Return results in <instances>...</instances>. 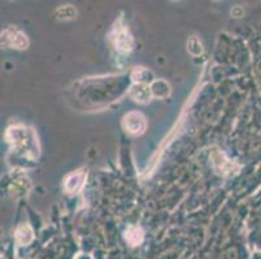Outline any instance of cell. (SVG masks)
Masks as SVG:
<instances>
[{
    "label": "cell",
    "instance_id": "obj_5",
    "mask_svg": "<svg viewBox=\"0 0 261 259\" xmlns=\"http://www.w3.org/2000/svg\"><path fill=\"white\" fill-rule=\"evenodd\" d=\"M211 158H212L213 167L217 171V174L222 175V177H230V175L238 172L239 166L230 161L221 151H213Z\"/></svg>",
    "mask_w": 261,
    "mask_h": 259
},
{
    "label": "cell",
    "instance_id": "obj_9",
    "mask_svg": "<svg viewBox=\"0 0 261 259\" xmlns=\"http://www.w3.org/2000/svg\"><path fill=\"white\" fill-rule=\"evenodd\" d=\"M33 237H34V235H33L32 227L29 224H26V223L21 224L17 228V231H16V239H17V241L20 242L21 245H28V244H30Z\"/></svg>",
    "mask_w": 261,
    "mask_h": 259
},
{
    "label": "cell",
    "instance_id": "obj_7",
    "mask_svg": "<svg viewBox=\"0 0 261 259\" xmlns=\"http://www.w3.org/2000/svg\"><path fill=\"white\" fill-rule=\"evenodd\" d=\"M85 180V171H77V172H73L69 177L65 179V183H64V191L68 194L77 193L81 189L82 184H84Z\"/></svg>",
    "mask_w": 261,
    "mask_h": 259
},
{
    "label": "cell",
    "instance_id": "obj_6",
    "mask_svg": "<svg viewBox=\"0 0 261 259\" xmlns=\"http://www.w3.org/2000/svg\"><path fill=\"white\" fill-rule=\"evenodd\" d=\"M129 95L134 101L139 104H146L152 99V91H151V87L148 84H137V83H134L130 87Z\"/></svg>",
    "mask_w": 261,
    "mask_h": 259
},
{
    "label": "cell",
    "instance_id": "obj_3",
    "mask_svg": "<svg viewBox=\"0 0 261 259\" xmlns=\"http://www.w3.org/2000/svg\"><path fill=\"white\" fill-rule=\"evenodd\" d=\"M2 44L16 49H26L29 46V40L21 30L11 26L2 33Z\"/></svg>",
    "mask_w": 261,
    "mask_h": 259
},
{
    "label": "cell",
    "instance_id": "obj_1",
    "mask_svg": "<svg viewBox=\"0 0 261 259\" xmlns=\"http://www.w3.org/2000/svg\"><path fill=\"white\" fill-rule=\"evenodd\" d=\"M6 139L23 157H28L30 160H37L39 156V144L32 128L21 125L12 126L7 130Z\"/></svg>",
    "mask_w": 261,
    "mask_h": 259
},
{
    "label": "cell",
    "instance_id": "obj_12",
    "mask_svg": "<svg viewBox=\"0 0 261 259\" xmlns=\"http://www.w3.org/2000/svg\"><path fill=\"white\" fill-rule=\"evenodd\" d=\"M75 16H77V9L73 6H69V4L59 7L56 12H55V17L60 21L73 20V18H75Z\"/></svg>",
    "mask_w": 261,
    "mask_h": 259
},
{
    "label": "cell",
    "instance_id": "obj_10",
    "mask_svg": "<svg viewBox=\"0 0 261 259\" xmlns=\"http://www.w3.org/2000/svg\"><path fill=\"white\" fill-rule=\"evenodd\" d=\"M125 237H126V241L129 242L130 245L135 246V245H139V244L143 241L144 234H143V231H142L141 227H138V225H134V227H130L129 229H127Z\"/></svg>",
    "mask_w": 261,
    "mask_h": 259
},
{
    "label": "cell",
    "instance_id": "obj_11",
    "mask_svg": "<svg viewBox=\"0 0 261 259\" xmlns=\"http://www.w3.org/2000/svg\"><path fill=\"white\" fill-rule=\"evenodd\" d=\"M133 80L137 84H147L149 82H153L152 80V73L144 68H137L134 69L132 74Z\"/></svg>",
    "mask_w": 261,
    "mask_h": 259
},
{
    "label": "cell",
    "instance_id": "obj_4",
    "mask_svg": "<svg viewBox=\"0 0 261 259\" xmlns=\"http://www.w3.org/2000/svg\"><path fill=\"white\" fill-rule=\"evenodd\" d=\"M125 131L132 135H142L147 128V120L141 111H130L125 114L122 120Z\"/></svg>",
    "mask_w": 261,
    "mask_h": 259
},
{
    "label": "cell",
    "instance_id": "obj_2",
    "mask_svg": "<svg viewBox=\"0 0 261 259\" xmlns=\"http://www.w3.org/2000/svg\"><path fill=\"white\" fill-rule=\"evenodd\" d=\"M112 42L115 44L116 49L123 53H127L134 47V39H133L132 34L129 33L126 27L121 25V22H117L113 27L112 32Z\"/></svg>",
    "mask_w": 261,
    "mask_h": 259
},
{
    "label": "cell",
    "instance_id": "obj_13",
    "mask_svg": "<svg viewBox=\"0 0 261 259\" xmlns=\"http://www.w3.org/2000/svg\"><path fill=\"white\" fill-rule=\"evenodd\" d=\"M187 49H189V52L192 56H200L203 53V44H201L198 37L192 35V37L189 38V40H187Z\"/></svg>",
    "mask_w": 261,
    "mask_h": 259
},
{
    "label": "cell",
    "instance_id": "obj_8",
    "mask_svg": "<svg viewBox=\"0 0 261 259\" xmlns=\"http://www.w3.org/2000/svg\"><path fill=\"white\" fill-rule=\"evenodd\" d=\"M149 87H151V91H152V96L158 97V99H165L170 94L169 83L164 79L153 80Z\"/></svg>",
    "mask_w": 261,
    "mask_h": 259
}]
</instances>
